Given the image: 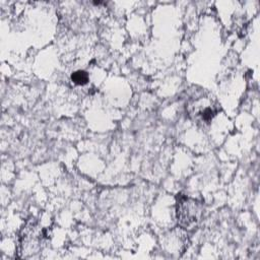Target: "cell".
<instances>
[{"instance_id": "obj_1", "label": "cell", "mask_w": 260, "mask_h": 260, "mask_svg": "<svg viewBox=\"0 0 260 260\" xmlns=\"http://www.w3.org/2000/svg\"><path fill=\"white\" fill-rule=\"evenodd\" d=\"M47 239H49L47 229L42 228L35 218L27 220L18 236V257L21 259L37 257L41 253Z\"/></svg>"}, {"instance_id": "obj_2", "label": "cell", "mask_w": 260, "mask_h": 260, "mask_svg": "<svg viewBox=\"0 0 260 260\" xmlns=\"http://www.w3.org/2000/svg\"><path fill=\"white\" fill-rule=\"evenodd\" d=\"M220 108L216 100L209 93H200L191 98L186 104L188 117L199 125L209 124L218 114Z\"/></svg>"}, {"instance_id": "obj_3", "label": "cell", "mask_w": 260, "mask_h": 260, "mask_svg": "<svg viewBox=\"0 0 260 260\" xmlns=\"http://www.w3.org/2000/svg\"><path fill=\"white\" fill-rule=\"evenodd\" d=\"M203 214L201 201L184 194H178L176 198V217L178 224L186 230L195 228Z\"/></svg>"}, {"instance_id": "obj_4", "label": "cell", "mask_w": 260, "mask_h": 260, "mask_svg": "<svg viewBox=\"0 0 260 260\" xmlns=\"http://www.w3.org/2000/svg\"><path fill=\"white\" fill-rule=\"evenodd\" d=\"M71 80L76 85H85L89 81L88 73L84 70H77L71 74Z\"/></svg>"}]
</instances>
